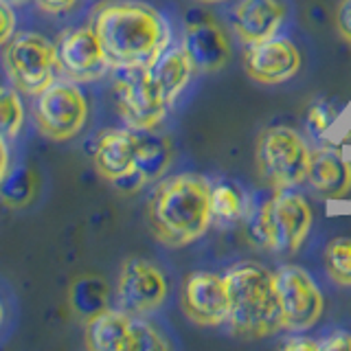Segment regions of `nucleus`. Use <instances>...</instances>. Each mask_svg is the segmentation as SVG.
<instances>
[{
  "instance_id": "1",
  "label": "nucleus",
  "mask_w": 351,
  "mask_h": 351,
  "mask_svg": "<svg viewBox=\"0 0 351 351\" xmlns=\"http://www.w3.org/2000/svg\"><path fill=\"white\" fill-rule=\"evenodd\" d=\"M90 27L114 69L149 66L169 44L165 18L138 0H106L95 9Z\"/></svg>"
},
{
  "instance_id": "2",
  "label": "nucleus",
  "mask_w": 351,
  "mask_h": 351,
  "mask_svg": "<svg viewBox=\"0 0 351 351\" xmlns=\"http://www.w3.org/2000/svg\"><path fill=\"white\" fill-rule=\"evenodd\" d=\"M213 184L200 173L165 178L147 202V224L162 246L182 248L200 239L213 219Z\"/></svg>"
},
{
  "instance_id": "3",
  "label": "nucleus",
  "mask_w": 351,
  "mask_h": 351,
  "mask_svg": "<svg viewBox=\"0 0 351 351\" xmlns=\"http://www.w3.org/2000/svg\"><path fill=\"white\" fill-rule=\"evenodd\" d=\"M230 314L228 327L235 336L266 338L285 329L274 272L255 261H241L226 274Z\"/></svg>"
},
{
  "instance_id": "4",
  "label": "nucleus",
  "mask_w": 351,
  "mask_h": 351,
  "mask_svg": "<svg viewBox=\"0 0 351 351\" xmlns=\"http://www.w3.org/2000/svg\"><path fill=\"white\" fill-rule=\"evenodd\" d=\"M310 228L312 208L292 189H272L270 197L246 208V235L259 248L290 255L303 246Z\"/></svg>"
},
{
  "instance_id": "5",
  "label": "nucleus",
  "mask_w": 351,
  "mask_h": 351,
  "mask_svg": "<svg viewBox=\"0 0 351 351\" xmlns=\"http://www.w3.org/2000/svg\"><path fill=\"white\" fill-rule=\"evenodd\" d=\"M312 152L292 128L272 125L257 136L255 165L270 189H294L307 180Z\"/></svg>"
},
{
  "instance_id": "6",
  "label": "nucleus",
  "mask_w": 351,
  "mask_h": 351,
  "mask_svg": "<svg viewBox=\"0 0 351 351\" xmlns=\"http://www.w3.org/2000/svg\"><path fill=\"white\" fill-rule=\"evenodd\" d=\"M5 71L18 93L40 95L60 73L55 44L40 33H18L3 53Z\"/></svg>"
},
{
  "instance_id": "7",
  "label": "nucleus",
  "mask_w": 351,
  "mask_h": 351,
  "mask_svg": "<svg viewBox=\"0 0 351 351\" xmlns=\"http://www.w3.org/2000/svg\"><path fill=\"white\" fill-rule=\"evenodd\" d=\"M88 119V101L73 80H53L38 95L36 123L51 141H71Z\"/></svg>"
},
{
  "instance_id": "8",
  "label": "nucleus",
  "mask_w": 351,
  "mask_h": 351,
  "mask_svg": "<svg viewBox=\"0 0 351 351\" xmlns=\"http://www.w3.org/2000/svg\"><path fill=\"white\" fill-rule=\"evenodd\" d=\"M114 84L117 106L130 130L134 132H152L167 114V104L154 88L147 66H134V69H119Z\"/></svg>"
},
{
  "instance_id": "9",
  "label": "nucleus",
  "mask_w": 351,
  "mask_h": 351,
  "mask_svg": "<svg viewBox=\"0 0 351 351\" xmlns=\"http://www.w3.org/2000/svg\"><path fill=\"white\" fill-rule=\"evenodd\" d=\"M281 314L285 329L303 332L321 321L325 299L316 281L299 266H281L274 272Z\"/></svg>"
},
{
  "instance_id": "10",
  "label": "nucleus",
  "mask_w": 351,
  "mask_h": 351,
  "mask_svg": "<svg viewBox=\"0 0 351 351\" xmlns=\"http://www.w3.org/2000/svg\"><path fill=\"white\" fill-rule=\"evenodd\" d=\"M169 285L158 266L141 257L123 261L117 283V301L121 310L130 314H147L165 303Z\"/></svg>"
},
{
  "instance_id": "11",
  "label": "nucleus",
  "mask_w": 351,
  "mask_h": 351,
  "mask_svg": "<svg viewBox=\"0 0 351 351\" xmlns=\"http://www.w3.org/2000/svg\"><path fill=\"white\" fill-rule=\"evenodd\" d=\"M180 305L184 316L195 325L217 327L226 323L230 314L226 279L204 270L186 274L180 292Z\"/></svg>"
},
{
  "instance_id": "12",
  "label": "nucleus",
  "mask_w": 351,
  "mask_h": 351,
  "mask_svg": "<svg viewBox=\"0 0 351 351\" xmlns=\"http://www.w3.org/2000/svg\"><path fill=\"white\" fill-rule=\"evenodd\" d=\"M60 73L73 82H95L110 69V60L93 27L69 29L55 42Z\"/></svg>"
},
{
  "instance_id": "13",
  "label": "nucleus",
  "mask_w": 351,
  "mask_h": 351,
  "mask_svg": "<svg viewBox=\"0 0 351 351\" xmlns=\"http://www.w3.org/2000/svg\"><path fill=\"white\" fill-rule=\"evenodd\" d=\"M182 49L197 73H217L230 60V40L226 31L204 11H191L186 18Z\"/></svg>"
},
{
  "instance_id": "14",
  "label": "nucleus",
  "mask_w": 351,
  "mask_h": 351,
  "mask_svg": "<svg viewBox=\"0 0 351 351\" xmlns=\"http://www.w3.org/2000/svg\"><path fill=\"white\" fill-rule=\"evenodd\" d=\"M301 51L285 38H270L250 44L244 53V69L250 80L263 86H277L301 71Z\"/></svg>"
},
{
  "instance_id": "15",
  "label": "nucleus",
  "mask_w": 351,
  "mask_h": 351,
  "mask_svg": "<svg viewBox=\"0 0 351 351\" xmlns=\"http://www.w3.org/2000/svg\"><path fill=\"white\" fill-rule=\"evenodd\" d=\"M230 16L239 40L250 47L277 36L288 9L281 0H239Z\"/></svg>"
},
{
  "instance_id": "16",
  "label": "nucleus",
  "mask_w": 351,
  "mask_h": 351,
  "mask_svg": "<svg viewBox=\"0 0 351 351\" xmlns=\"http://www.w3.org/2000/svg\"><path fill=\"white\" fill-rule=\"evenodd\" d=\"M138 147V132L134 130H106L99 134L93 152V162L106 180L114 182L134 169Z\"/></svg>"
},
{
  "instance_id": "17",
  "label": "nucleus",
  "mask_w": 351,
  "mask_h": 351,
  "mask_svg": "<svg viewBox=\"0 0 351 351\" xmlns=\"http://www.w3.org/2000/svg\"><path fill=\"white\" fill-rule=\"evenodd\" d=\"M307 182L329 200H340L351 193V162L336 149H314Z\"/></svg>"
},
{
  "instance_id": "18",
  "label": "nucleus",
  "mask_w": 351,
  "mask_h": 351,
  "mask_svg": "<svg viewBox=\"0 0 351 351\" xmlns=\"http://www.w3.org/2000/svg\"><path fill=\"white\" fill-rule=\"evenodd\" d=\"M134 316L125 310H108L86 321V347L90 351H132Z\"/></svg>"
},
{
  "instance_id": "19",
  "label": "nucleus",
  "mask_w": 351,
  "mask_h": 351,
  "mask_svg": "<svg viewBox=\"0 0 351 351\" xmlns=\"http://www.w3.org/2000/svg\"><path fill=\"white\" fill-rule=\"evenodd\" d=\"M191 73H193V66L182 47L165 49L158 58L147 66L149 80L167 106L173 104L176 97L184 90V86L191 80Z\"/></svg>"
},
{
  "instance_id": "20",
  "label": "nucleus",
  "mask_w": 351,
  "mask_h": 351,
  "mask_svg": "<svg viewBox=\"0 0 351 351\" xmlns=\"http://www.w3.org/2000/svg\"><path fill=\"white\" fill-rule=\"evenodd\" d=\"M69 305L82 321H90L97 314L106 312L110 305V288L106 279L99 274H80L73 279L69 288Z\"/></svg>"
},
{
  "instance_id": "21",
  "label": "nucleus",
  "mask_w": 351,
  "mask_h": 351,
  "mask_svg": "<svg viewBox=\"0 0 351 351\" xmlns=\"http://www.w3.org/2000/svg\"><path fill=\"white\" fill-rule=\"evenodd\" d=\"M173 158V147L167 136H154L152 132H138V147L134 158V169L149 180H156L169 169Z\"/></svg>"
},
{
  "instance_id": "22",
  "label": "nucleus",
  "mask_w": 351,
  "mask_h": 351,
  "mask_svg": "<svg viewBox=\"0 0 351 351\" xmlns=\"http://www.w3.org/2000/svg\"><path fill=\"white\" fill-rule=\"evenodd\" d=\"M38 178L36 171L20 165V167L7 169L5 178L0 180V204L7 208H25L36 197Z\"/></svg>"
},
{
  "instance_id": "23",
  "label": "nucleus",
  "mask_w": 351,
  "mask_h": 351,
  "mask_svg": "<svg viewBox=\"0 0 351 351\" xmlns=\"http://www.w3.org/2000/svg\"><path fill=\"white\" fill-rule=\"evenodd\" d=\"M325 270L334 283L351 288V237H334L323 252Z\"/></svg>"
},
{
  "instance_id": "24",
  "label": "nucleus",
  "mask_w": 351,
  "mask_h": 351,
  "mask_svg": "<svg viewBox=\"0 0 351 351\" xmlns=\"http://www.w3.org/2000/svg\"><path fill=\"white\" fill-rule=\"evenodd\" d=\"M25 121V110L16 88L0 86V138H14Z\"/></svg>"
},
{
  "instance_id": "25",
  "label": "nucleus",
  "mask_w": 351,
  "mask_h": 351,
  "mask_svg": "<svg viewBox=\"0 0 351 351\" xmlns=\"http://www.w3.org/2000/svg\"><path fill=\"white\" fill-rule=\"evenodd\" d=\"M211 204H213V217L219 219H237L246 213L244 195L235 184L219 182L211 191Z\"/></svg>"
},
{
  "instance_id": "26",
  "label": "nucleus",
  "mask_w": 351,
  "mask_h": 351,
  "mask_svg": "<svg viewBox=\"0 0 351 351\" xmlns=\"http://www.w3.org/2000/svg\"><path fill=\"white\" fill-rule=\"evenodd\" d=\"M338 112L334 104L327 101H316L310 110H307V130L314 138H321L325 132L334 125Z\"/></svg>"
},
{
  "instance_id": "27",
  "label": "nucleus",
  "mask_w": 351,
  "mask_h": 351,
  "mask_svg": "<svg viewBox=\"0 0 351 351\" xmlns=\"http://www.w3.org/2000/svg\"><path fill=\"white\" fill-rule=\"evenodd\" d=\"M16 14L7 0H0V47L16 36Z\"/></svg>"
},
{
  "instance_id": "28",
  "label": "nucleus",
  "mask_w": 351,
  "mask_h": 351,
  "mask_svg": "<svg viewBox=\"0 0 351 351\" xmlns=\"http://www.w3.org/2000/svg\"><path fill=\"white\" fill-rule=\"evenodd\" d=\"M336 29L338 36L351 44V0H340L336 7Z\"/></svg>"
},
{
  "instance_id": "29",
  "label": "nucleus",
  "mask_w": 351,
  "mask_h": 351,
  "mask_svg": "<svg viewBox=\"0 0 351 351\" xmlns=\"http://www.w3.org/2000/svg\"><path fill=\"white\" fill-rule=\"evenodd\" d=\"M147 180L143 178V176L136 171V169H132L128 171L125 176H121L119 180H114L112 184L117 186L119 191H123V193H136L138 189H143V184H145Z\"/></svg>"
},
{
  "instance_id": "30",
  "label": "nucleus",
  "mask_w": 351,
  "mask_h": 351,
  "mask_svg": "<svg viewBox=\"0 0 351 351\" xmlns=\"http://www.w3.org/2000/svg\"><path fill=\"white\" fill-rule=\"evenodd\" d=\"M321 349H325V351H349L351 349V334H347V332L329 334L327 340L321 343Z\"/></svg>"
},
{
  "instance_id": "31",
  "label": "nucleus",
  "mask_w": 351,
  "mask_h": 351,
  "mask_svg": "<svg viewBox=\"0 0 351 351\" xmlns=\"http://www.w3.org/2000/svg\"><path fill=\"white\" fill-rule=\"evenodd\" d=\"M38 7L47 14H64L77 5V0H36Z\"/></svg>"
},
{
  "instance_id": "32",
  "label": "nucleus",
  "mask_w": 351,
  "mask_h": 351,
  "mask_svg": "<svg viewBox=\"0 0 351 351\" xmlns=\"http://www.w3.org/2000/svg\"><path fill=\"white\" fill-rule=\"evenodd\" d=\"M285 349L290 351H301V349H307V351H316L321 349V343H314V340H307V338H292L288 343L283 345Z\"/></svg>"
},
{
  "instance_id": "33",
  "label": "nucleus",
  "mask_w": 351,
  "mask_h": 351,
  "mask_svg": "<svg viewBox=\"0 0 351 351\" xmlns=\"http://www.w3.org/2000/svg\"><path fill=\"white\" fill-rule=\"evenodd\" d=\"M9 167V154H7V145H5V138H0V180L5 178Z\"/></svg>"
},
{
  "instance_id": "34",
  "label": "nucleus",
  "mask_w": 351,
  "mask_h": 351,
  "mask_svg": "<svg viewBox=\"0 0 351 351\" xmlns=\"http://www.w3.org/2000/svg\"><path fill=\"white\" fill-rule=\"evenodd\" d=\"M7 3H11V5H22V3H27V0H7Z\"/></svg>"
},
{
  "instance_id": "35",
  "label": "nucleus",
  "mask_w": 351,
  "mask_h": 351,
  "mask_svg": "<svg viewBox=\"0 0 351 351\" xmlns=\"http://www.w3.org/2000/svg\"><path fill=\"white\" fill-rule=\"evenodd\" d=\"M202 3H224V0H202Z\"/></svg>"
},
{
  "instance_id": "36",
  "label": "nucleus",
  "mask_w": 351,
  "mask_h": 351,
  "mask_svg": "<svg viewBox=\"0 0 351 351\" xmlns=\"http://www.w3.org/2000/svg\"><path fill=\"white\" fill-rule=\"evenodd\" d=\"M3 314H5L3 312V303H0V323H3Z\"/></svg>"
}]
</instances>
